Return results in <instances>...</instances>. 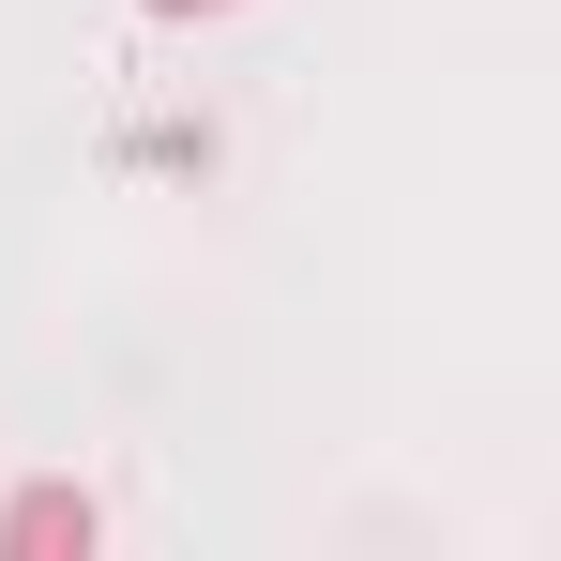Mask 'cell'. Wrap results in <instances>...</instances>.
<instances>
[{
  "label": "cell",
  "mask_w": 561,
  "mask_h": 561,
  "mask_svg": "<svg viewBox=\"0 0 561 561\" xmlns=\"http://www.w3.org/2000/svg\"><path fill=\"white\" fill-rule=\"evenodd\" d=\"M0 547H15V561H77V547H92V501H77V485H31V501L0 516Z\"/></svg>",
  "instance_id": "cell-1"
},
{
  "label": "cell",
  "mask_w": 561,
  "mask_h": 561,
  "mask_svg": "<svg viewBox=\"0 0 561 561\" xmlns=\"http://www.w3.org/2000/svg\"><path fill=\"white\" fill-rule=\"evenodd\" d=\"M152 15H228V0H152Z\"/></svg>",
  "instance_id": "cell-2"
}]
</instances>
